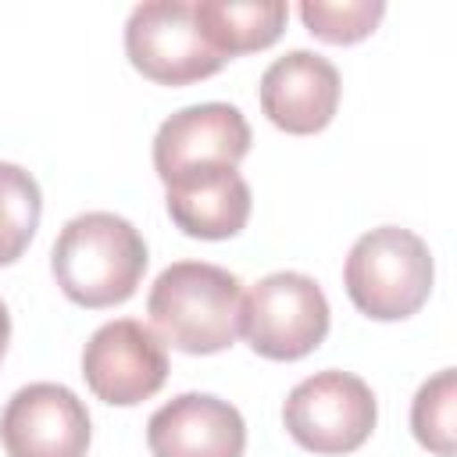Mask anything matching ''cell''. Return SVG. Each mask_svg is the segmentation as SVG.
<instances>
[{
  "label": "cell",
  "instance_id": "6da1fadb",
  "mask_svg": "<svg viewBox=\"0 0 457 457\" xmlns=\"http://www.w3.org/2000/svg\"><path fill=\"white\" fill-rule=\"evenodd\" d=\"M146 243L132 221L111 211L75 214L50 250L61 293L89 311L125 303L146 271Z\"/></svg>",
  "mask_w": 457,
  "mask_h": 457
},
{
  "label": "cell",
  "instance_id": "7a4b0ae2",
  "mask_svg": "<svg viewBox=\"0 0 457 457\" xmlns=\"http://www.w3.org/2000/svg\"><path fill=\"white\" fill-rule=\"evenodd\" d=\"M146 314L161 343L196 357L221 353L239 336L243 282L207 261H175L154 278Z\"/></svg>",
  "mask_w": 457,
  "mask_h": 457
},
{
  "label": "cell",
  "instance_id": "3957f363",
  "mask_svg": "<svg viewBox=\"0 0 457 457\" xmlns=\"http://www.w3.org/2000/svg\"><path fill=\"white\" fill-rule=\"evenodd\" d=\"M436 264L428 243L400 225L364 232L343 268V286L353 307L375 321H400L421 311L432 293Z\"/></svg>",
  "mask_w": 457,
  "mask_h": 457
},
{
  "label": "cell",
  "instance_id": "277c9868",
  "mask_svg": "<svg viewBox=\"0 0 457 457\" xmlns=\"http://www.w3.org/2000/svg\"><path fill=\"white\" fill-rule=\"evenodd\" d=\"M239 332L268 361H300L328 336V300L303 271H271L243 296Z\"/></svg>",
  "mask_w": 457,
  "mask_h": 457
},
{
  "label": "cell",
  "instance_id": "5b68a950",
  "mask_svg": "<svg viewBox=\"0 0 457 457\" xmlns=\"http://www.w3.org/2000/svg\"><path fill=\"white\" fill-rule=\"evenodd\" d=\"M378 421L375 393L364 378L328 368L296 382L282 403V425L311 453H350L368 443Z\"/></svg>",
  "mask_w": 457,
  "mask_h": 457
},
{
  "label": "cell",
  "instance_id": "8992f818",
  "mask_svg": "<svg viewBox=\"0 0 457 457\" xmlns=\"http://www.w3.org/2000/svg\"><path fill=\"white\" fill-rule=\"evenodd\" d=\"M125 54L132 68L161 86H189L221 71V57L207 46L193 4L146 0L125 21Z\"/></svg>",
  "mask_w": 457,
  "mask_h": 457
},
{
  "label": "cell",
  "instance_id": "52a82bcc",
  "mask_svg": "<svg viewBox=\"0 0 457 457\" xmlns=\"http://www.w3.org/2000/svg\"><path fill=\"white\" fill-rule=\"evenodd\" d=\"M82 378L96 400L111 407H136L150 400L168 378L164 343L136 318L107 321L82 350Z\"/></svg>",
  "mask_w": 457,
  "mask_h": 457
},
{
  "label": "cell",
  "instance_id": "ba28073f",
  "mask_svg": "<svg viewBox=\"0 0 457 457\" xmlns=\"http://www.w3.org/2000/svg\"><path fill=\"white\" fill-rule=\"evenodd\" d=\"M250 154V125L239 107L211 100L175 111L154 136V171L168 186L186 175L236 168Z\"/></svg>",
  "mask_w": 457,
  "mask_h": 457
},
{
  "label": "cell",
  "instance_id": "9c48e42d",
  "mask_svg": "<svg viewBox=\"0 0 457 457\" xmlns=\"http://www.w3.org/2000/svg\"><path fill=\"white\" fill-rule=\"evenodd\" d=\"M89 439V411L61 382L21 386L0 414V443L7 457H86Z\"/></svg>",
  "mask_w": 457,
  "mask_h": 457
},
{
  "label": "cell",
  "instance_id": "30bf717a",
  "mask_svg": "<svg viewBox=\"0 0 457 457\" xmlns=\"http://www.w3.org/2000/svg\"><path fill=\"white\" fill-rule=\"evenodd\" d=\"M339 71L314 50H289L275 57L261 75V111L289 136L321 132L339 107Z\"/></svg>",
  "mask_w": 457,
  "mask_h": 457
},
{
  "label": "cell",
  "instance_id": "8fae6325",
  "mask_svg": "<svg viewBox=\"0 0 457 457\" xmlns=\"http://www.w3.org/2000/svg\"><path fill=\"white\" fill-rule=\"evenodd\" d=\"M154 457H243L246 421L214 393H179L146 421Z\"/></svg>",
  "mask_w": 457,
  "mask_h": 457
},
{
  "label": "cell",
  "instance_id": "7c38bea8",
  "mask_svg": "<svg viewBox=\"0 0 457 457\" xmlns=\"http://www.w3.org/2000/svg\"><path fill=\"white\" fill-rule=\"evenodd\" d=\"M171 221L193 239H228L250 221V186L236 168L186 175L164 186Z\"/></svg>",
  "mask_w": 457,
  "mask_h": 457
},
{
  "label": "cell",
  "instance_id": "4fadbf2b",
  "mask_svg": "<svg viewBox=\"0 0 457 457\" xmlns=\"http://www.w3.org/2000/svg\"><path fill=\"white\" fill-rule=\"evenodd\" d=\"M193 14L207 46L228 61L271 46L286 29L289 7L282 0H200Z\"/></svg>",
  "mask_w": 457,
  "mask_h": 457
},
{
  "label": "cell",
  "instance_id": "5bb4252c",
  "mask_svg": "<svg viewBox=\"0 0 457 457\" xmlns=\"http://www.w3.org/2000/svg\"><path fill=\"white\" fill-rule=\"evenodd\" d=\"M39 214H43V193L39 182L11 161H0V268L14 264L36 228H39Z\"/></svg>",
  "mask_w": 457,
  "mask_h": 457
},
{
  "label": "cell",
  "instance_id": "9a60e30c",
  "mask_svg": "<svg viewBox=\"0 0 457 457\" xmlns=\"http://www.w3.org/2000/svg\"><path fill=\"white\" fill-rule=\"evenodd\" d=\"M411 432L436 457H453L457 450V371L453 368H443L428 382H421L411 403Z\"/></svg>",
  "mask_w": 457,
  "mask_h": 457
},
{
  "label": "cell",
  "instance_id": "2e32d148",
  "mask_svg": "<svg viewBox=\"0 0 457 457\" xmlns=\"http://www.w3.org/2000/svg\"><path fill=\"white\" fill-rule=\"evenodd\" d=\"M382 14H386L382 0H343V4L303 0L300 4V18H303L307 32L325 43H336V46H350V43H361L364 36H371L375 25L382 21Z\"/></svg>",
  "mask_w": 457,
  "mask_h": 457
},
{
  "label": "cell",
  "instance_id": "e0dca14e",
  "mask_svg": "<svg viewBox=\"0 0 457 457\" xmlns=\"http://www.w3.org/2000/svg\"><path fill=\"white\" fill-rule=\"evenodd\" d=\"M7 339H11V314H7V303L0 300V357L7 350Z\"/></svg>",
  "mask_w": 457,
  "mask_h": 457
}]
</instances>
